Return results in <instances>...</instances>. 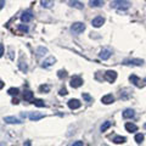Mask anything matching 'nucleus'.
<instances>
[{
    "mask_svg": "<svg viewBox=\"0 0 146 146\" xmlns=\"http://www.w3.org/2000/svg\"><path fill=\"white\" fill-rule=\"evenodd\" d=\"M131 5L130 1H125V0H115L111 1V7L117 9V10H127Z\"/></svg>",
    "mask_w": 146,
    "mask_h": 146,
    "instance_id": "obj_1",
    "label": "nucleus"
},
{
    "mask_svg": "<svg viewBox=\"0 0 146 146\" xmlns=\"http://www.w3.org/2000/svg\"><path fill=\"white\" fill-rule=\"evenodd\" d=\"M84 31H85V25L83 23V22H74V23L71 26V32L76 35L83 33Z\"/></svg>",
    "mask_w": 146,
    "mask_h": 146,
    "instance_id": "obj_2",
    "label": "nucleus"
},
{
    "mask_svg": "<svg viewBox=\"0 0 146 146\" xmlns=\"http://www.w3.org/2000/svg\"><path fill=\"white\" fill-rule=\"evenodd\" d=\"M144 63V60L141 58H127L122 62V65H127V66H141Z\"/></svg>",
    "mask_w": 146,
    "mask_h": 146,
    "instance_id": "obj_3",
    "label": "nucleus"
},
{
    "mask_svg": "<svg viewBox=\"0 0 146 146\" xmlns=\"http://www.w3.org/2000/svg\"><path fill=\"white\" fill-rule=\"evenodd\" d=\"M104 78L106 79L108 83H113V82L117 79V72L116 71H112V70H108V71L105 72Z\"/></svg>",
    "mask_w": 146,
    "mask_h": 146,
    "instance_id": "obj_4",
    "label": "nucleus"
},
{
    "mask_svg": "<svg viewBox=\"0 0 146 146\" xmlns=\"http://www.w3.org/2000/svg\"><path fill=\"white\" fill-rule=\"evenodd\" d=\"M82 84H83V79L80 78L79 76H73L71 78V82H70V85L72 86V88H79V86H82Z\"/></svg>",
    "mask_w": 146,
    "mask_h": 146,
    "instance_id": "obj_5",
    "label": "nucleus"
},
{
    "mask_svg": "<svg viewBox=\"0 0 146 146\" xmlns=\"http://www.w3.org/2000/svg\"><path fill=\"white\" fill-rule=\"evenodd\" d=\"M104 23H105V17H102V16H96L93 21H91V26L95 27V28L101 27Z\"/></svg>",
    "mask_w": 146,
    "mask_h": 146,
    "instance_id": "obj_6",
    "label": "nucleus"
},
{
    "mask_svg": "<svg viewBox=\"0 0 146 146\" xmlns=\"http://www.w3.org/2000/svg\"><path fill=\"white\" fill-rule=\"evenodd\" d=\"M111 55H112V51L110 49H102L101 51H100V54H99V57L101 58V60L106 61V60H108V58L111 57Z\"/></svg>",
    "mask_w": 146,
    "mask_h": 146,
    "instance_id": "obj_7",
    "label": "nucleus"
},
{
    "mask_svg": "<svg viewBox=\"0 0 146 146\" xmlns=\"http://www.w3.org/2000/svg\"><path fill=\"white\" fill-rule=\"evenodd\" d=\"M68 105V107H70L71 110H77V108H79L82 106V102L79 101V100H77V99H71L70 101L67 102Z\"/></svg>",
    "mask_w": 146,
    "mask_h": 146,
    "instance_id": "obj_8",
    "label": "nucleus"
},
{
    "mask_svg": "<svg viewBox=\"0 0 146 146\" xmlns=\"http://www.w3.org/2000/svg\"><path fill=\"white\" fill-rule=\"evenodd\" d=\"M55 62H56V58H55L54 56H49L48 58H45V60L43 61L42 67H44V68H49V67H51Z\"/></svg>",
    "mask_w": 146,
    "mask_h": 146,
    "instance_id": "obj_9",
    "label": "nucleus"
},
{
    "mask_svg": "<svg viewBox=\"0 0 146 146\" xmlns=\"http://www.w3.org/2000/svg\"><path fill=\"white\" fill-rule=\"evenodd\" d=\"M4 122L7 123V124H21V119H18L16 117H12V116H7L4 118Z\"/></svg>",
    "mask_w": 146,
    "mask_h": 146,
    "instance_id": "obj_10",
    "label": "nucleus"
},
{
    "mask_svg": "<svg viewBox=\"0 0 146 146\" xmlns=\"http://www.w3.org/2000/svg\"><path fill=\"white\" fill-rule=\"evenodd\" d=\"M32 18H33V12L29 11V10L25 11L21 15V20L23 21V22H29V21H32Z\"/></svg>",
    "mask_w": 146,
    "mask_h": 146,
    "instance_id": "obj_11",
    "label": "nucleus"
},
{
    "mask_svg": "<svg viewBox=\"0 0 146 146\" xmlns=\"http://www.w3.org/2000/svg\"><path fill=\"white\" fill-rule=\"evenodd\" d=\"M115 101V96H113L112 94H106L105 96L101 98V102L105 104V105H110Z\"/></svg>",
    "mask_w": 146,
    "mask_h": 146,
    "instance_id": "obj_12",
    "label": "nucleus"
},
{
    "mask_svg": "<svg viewBox=\"0 0 146 146\" xmlns=\"http://www.w3.org/2000/svg\"><path fill=\"white\" fill-rule=\"evenodd\" d=\"M125 130L129 131V133H134V131L138 130V127H136L134 123H131V122H127L125 123Z\"/></svg>",
    "mask_w": 146,
    "mask_h": 146,
    "instance_id": "obj_13",
    "label": "nucleus"
},
{
    "mask_svg": "<svg viewBox=\"0 0 146 146\" xmlns=\"http://www.w3.org/2000/svg\"><path fill=\"white\" fill-rule=\"evenodd\" d=\"M28 117L31 121H39V119H42V118H44V115L43 113H39V112H32Z\"/></svg>",
    "mask_w": 146,
    "mask_h": 146,
    "instance_id": "obj_14",
    "label": "nucleus"
},
{
    "mask_svg": "<svg viewBox=\"0 0 146 146\" xmlns=\"http://www.w3.org/2000/svg\"><path fill=\"white\" fill-rule=\"evenodd\" d=\"M134 116H135V112H134V110H131V108H128L123 112V118H125V119H128V118H133Z\"/></svg>",
    "mask_w": 146,
    "mask_h": 146,
    "instance_id": "obj_15",
    "label": "nucleus"
},
{
    "mask_svg": "<svg viewBox=\"0 0 146 146\" xmlns=\"http://www.w3.org/2000/svg\"><path fill=\"white\" fill-rule=\"evenodd\" d=\"M33 96H34V94L31 90H26L23 93V99L26 101H33Z\"/></svg>",
    "mask_w": 146,
    "mask_h": 146,
    "instance_id": "obj_16",
    "label": "nucleus"
},
{
    "mask_svg": "<svg viewBox=\"0 0 146 146\" xmlns=\"http://www.w3.org/2000/svg\"><path fill=\"white\" fill-rule=\"evenodd\" d=\"M112 141L115 144H124L125 141H127V138H125V136H122V135H117V136L113 138Z\"/></svg>",
    "mask_w": 146,
    "mask_h": 146,
    "instance_id": "obj_17",
    "label": "nucleus"
},
{
    "mask_svg": "<svg viewBox=\"0 0 146 146\" xmlns=\"http://www.w3.org/2000/svg\"><path fill=\"white\" fill-rule=\"evenodd\" d=\"M89 5L91 7H100V6L104 5V1H101V0H90Z\"/></svg>",
    "mask_w": 146,
    "mask_h": 146,
    "instance_id": "obj_18",
    "label": "nucleus"
},
{
    "mask_svg": "<svg viewBox=\"0 0 146 146\" xmlns=\"http://www.w3.org/2000/svg\"><path fill=\"white\" fill-rule=\"evenodd\" d=\"M68 4H70V6L76 7V9H79V10H82V9L84 7L83 3H80V1H68Z\"/></svg>",
    "mask_w": 146,
    "mask_h": 146,
    "instance_id": "obj_19",
    "label": "nucleus"
},
{
    "mask_svg": "<svg viewBox=\"0 0 146 146\" xmlns=\"http://www.w3.org/2000/svg\"><path fill=\"white\" fill-rule=\"evenodd\" d=\"M129 80H130L135 86H139V85H140V84H139V83H140V78H139V77H136L135 74H131V76L129 77Z\"/></svg>",
    "mask_w": 146,
    "mask_h": 146,
    "instance_id": "obj_20",
    "label": "nucleus"
},
{
    "mask_svg": "<svg viewBox=\"0 0 146 146\" xmlns=\"http://www.w3.org/2000/svg\"><path fill=\"white\" fill-rule=\"evenodd\" d=\"M32 104L35 105L36 107H44V106H45L44 101H43V100H40V99H34L33 101H32Z\"/></svg>",
    "mask_w": 146,
    "mask_h": 146,
    "instance_id": "obj_21",
    "label": "nucleus"
},
{
    "mask_svg": "<svg viewBox=\"0 0 146 146\" xmlns=\"http://www.w3.org/2000/svg\"><path fill=\"white\" fill-rule=\"evenodd\" d=\"M111 125H112V123L110 122V121H106V122H104V124L101 125V128H100V130H101L102 133H104V131H106Z\"/></svg>",
    "mask_w": 146,
    "mask_h": 146,
    "instance_id": "obj_22",
    "label": "nucleus"
},
{
    "mask_svg": "<svg viewBox=\"0 0 146 146\" xmlns=\"http://www.w3.org/2000/svg\"><path fill=\"white\" fill-rule=\"evenodd\" d=\"M48 52V49L44 48V46H39L38 49H36V54H38V56H43V55H45Z\"/></svg>",
    "mask_w": 146,
    "mask_h": 146,
    "instance_id": "obj_23",
    "label": "nucleus"
},
{
    "mask_svg": "<svg viewBox=\"0 0 146 146\" xmlns=\"http://www.w3.org/2000/svg\"><path fill=\"white\" fill-rule=\"evenodd\" d=\"M40 4H42V6H43V7H45V9H50V7L54 5V1H46V0H43V1L40 3Z\"/></svg>",
    "mask_w": 146,
    "mask_h": 146,
    "instance_id": "obj_24",
    "label": "nucleus"
},
{
    "mask_svg": "<svg viewBox=\"0 0 146 146\" xmlns=\"http://www.w3.org/2000/svg\"><path fill=\"white\" fill-rule=\"evenodd\" d=\"M82 96H83V99L85 100L86 102H89V104H90V102H93V98H91L88 93H83V94H82Z\"/></svg>",
    "mask_w": 146,
    "mask_h": 146,
    "instance_id": "obj_25",
    "label": "nucleus"
},
{
    "mask_svg": "<svg viewBox=\"0 0 146 146\" xmlns=\"http://www.w3.org/2000/svg\"><path fill=\"white\" fill-rule=\"evenodd\" d=\"M135 141H136V143H138V144H141V143H143V141H144V135L141 134V133L136 134V135H135Z\"/></svg>",
    "mask_w": 146,
    "mask_h": 146,
    "instance_id": "obj_26",
    "label": "nucleus"
},
{
    "mask_svg": "<svg viewBox=\"0 0 146 146\" xmlns=\"http://www.w3.org/2000/svg\"><path fill=\"white\" fill-rule=\"evenodd\" d=\"M7 93L10 95H17L18 93H20V89H18V88H10L7 90Z\"/></svg>",
    "mask_w": 146,
    "mask_h": 146,
    "instance_id": "obj_27",
    "label": "nucleus"
},
{
    "mask_svg": "<svg viewBox=\"0 0 146 146\" xmlns=\"http://www.w3.org/2000/svg\"><path fill=\"white\" fill-rule=\"evenodd\" d=\"M40 93H49V90H50V86L49 85H40Z\"/></svg>",
    "mask_w": 146,
    "mask_h": 146,
    "instance_id": "obj_28",
    "label": "nucleus"
},
{
    "mask_svg": "<svg viewBox=\"0 0 146 146\" xmlns=\"http://www.w3.org/2000/svg\"><path fill=\"white\" fill-rule=\"evenodd\" d=\"M20 70H21L22 72H27V71H28V67H27L26 62H21V63H20Z\"/></svg>",
    "mask_w": 146,
    "mask_h": 146,
    "instance_id": "obj_29",
    "label": "nucleus"
},
{
    "mask_svg": "<svg viewBox=\"0 0 146 146\" xmlns=\"http://www.w3.org/2000/svg\"><path fill=\"white\" fill-rule=\"evenodd\" d=\"M66 76H67L66 71H62V70H61V71H58V72H57V77H58V78H61V79H62V78H65Z\"/></svg>",
    "mask_w": 146,
    "mask_h": 146,
    "instance_id": "obj_30",
    "label": "nucleus"
},
{
    "mask_svg": "<svg viewBox=\"0 0 146 146\" xmlns=\"http://www.w3.org/2000/svg\"><path fill=\"white\" fill-rule=\"evenodd\" d=\"M18 29L22 31V32H28V27L23 26V25H20V26H18Z\"/></svg>",
    "mask_w": 146,
    "mask_h": 146,
    "instance_id": "obj_31",
    "label": "nucleus"
},
{
    "mask_svg": "<svg viewBox=\"0 0 146 146\" xmlns=\"http://www.w3.org/2000/svg\"><path fill=\"white\" fill-rule=\"evenodd\" d=\"M72 146H83V141H76V143H73Z\"/></svg>",
    "mask_w": 146,
    "mask_h": 146,
    "instance_id": "obj_32",
    "label": "nucleus"
},
{
    "mask_svg": "<svg viewBox=\"0 0 146 146\" xmlns=\"http://www.w3.org/2000/svg\"><path fill=\"white\" fill-rule=\"evenodd\" d=\"M60 95H63V96H65V95H67V90H66L65 88H62V89L60 90Z\"/></svg>",
    "mask_w": 146,
    "mask_h": 146,
    "instance_id": "obj_33",
    "label": "nucleus"
},
{
    "mask_svg": "<svg viewBox=\"0 0 146 146\" xmlns=\"http://www.w3.org/2000/svg\"><path fill=\"white\" fill-rule=\"evenodd\" d=\"M3 55H4V45L0 44V57H1Z\"/></svg>",
    "mask_w": 146,
    "mask_h": 146,
    "instance_id": "obj_34",
    "label": "nucleus"
},
{
    "mask_svg": "<svg viewBox=\"0 0 146 146\" xmlns=\"http://www.w3.org/2000/svg\"><path fill=\"white\" fill-rule=\"evenodd\" d=\"M4 6H5V1H4V0H0V10H1Z\"/></svg>",
    "mask_w": 146,
    "mask_h": 146,
    "instance_id": "obj_35",
    "label": "nucleus"
},
{
    "mask_svg": "<svg viewBox=\"0 0 146 146\" xmlns=\"http://www.w3.org/2000/svg\"><path fill=\"white\" fill-rule=\"evenodd\" d=\"M23 146H32V145H31V141H29V140H27V141H25V144H23Z\"/></svg>",
    "mask_w": 146,
    "mask_h": 146,
    "instance_id": "obj_36",
    "label": "nucleus"
},
{
    "mask_svg": "<svg viewBox=\"0 0 146 146\" xmlns=\"http://www.w3.org/2000/svg\"><path fill=\"white\" fill-rule=\"evenodd\" d=\"M4 85H5V83H4L3 80H0V89H3V88H4Z\"/></svg>",
    "mask_w": 146,
    "mask_h": 146,
    "instance_id": "obj_37",
    "label": "nucleus"
},
{
    "mask_svg": "<svg viewBox=\"0 0 146 146\" xmlns=\"http://www.w3.org/2000/svg\"><path fill=\"white\" fill-rule=\"evenodd\" d=\"M12 104H15V105H17V104H18V100H15V99H13V100H12Z\"/></svg>",
    "mask_w": 146,
    "mask_h": 146,
    "instance_id": "obj_38",
    "label": "nucleus"
},
{
    "mask_svg": "<svg viewBox=\"0 0 146 146\" xmlns=\"http://www.w3.org/2000/svg\"><path fill=\"white\" fill-rule=\"evenodd\" d=\"M145 128H146V124H145Z\"/></svg>",
    "mask_w": 146,
    "mask_h": 146,
    "instance_id": "obj_39",
    "label": "nucleus"
}]
</instances>
